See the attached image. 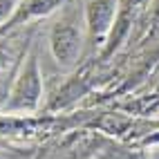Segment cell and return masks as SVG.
Masks as SVG:
<instances>
[{
    "instance_id": "ba28073f",
    "label": "cell",
    "mask_w": 159,
    "mask_h": 159,
    "mask_svg": "<svg viewBox=\"0 0 159 159\" xmlns=\"http://www.w3.org/2000/svg\"><path fill=\"white\" fill-rule=\"evenodd\" d=\"M2 65H5V56H0V70H2Z\"/></svg>"
},
{
    "instance_id": "6da1fadb",
    "label": "cell",
    "mask_w": 159,
    "mask_h": 159,
    "mask_svg": "<svg viewBox=\"0 0 159 159\" xmlns=\"http://www.w3.org/2000/svg\"><path fill=\"white\" fill-rule=\"evenodd\" d=\"M38 99H40V76H38L36 61L31 58L14 88L11 108H34L38 103Z\"/></svg>"
},
{
    "instance_id": "3957f363",
    "label": "cell",
    "mask_w": 159,
    "mask_h": 159,
    "mask_svg": "<svg viewBox=\"0 0 159 159\" xmlns=\"http://www.w3.org/2000/svg\"><path fill=\"white\" fill-rule=\"evenodd\" d=\"M114 18V0H92L88 5V23L92 36L101 38Z\"/></svg>"
},
{
    "instance_id": "277c9868",
    "label": "cell",
    "mask_w": 159,
    "mask_h": 159,
    "mask_svg": "<svg viewBox=\"0 0 159 159\" xmlns=\"http://www.w3.org/2000/svg\"><path fill=\"white\" fill-rule=\"evenodd\" d=\"M47 125H49V121L0 116V134H36V132H43Z\"/></svg>"
},
{
    "instance_id": "5b68a950",
    "label": "cell",
    "mask_w": 159,
    "mask_h": 159,
    "mask_svg": "<svg viewBox=\"0 0 159 159\" xmlns=\"http://www.w3.org/2000/svg\"><path fill=\"white\" fill-rule=\"evenodd\" d=\"M143 2H146V0H121V14H119V20H116V29L112 34V45H116L123 38V34H125V29H128L132 16L141 9Z\"/></svg>"
},
{
    "instance_id": "7a4b0ae2",
    "label": "cell",
    "mask_w": 159,
    "mask_h": 159,
    "mask_svg": "<svg viewBox=\"0 0 159 159\" xmlns=\"http://www.w3.org/2000/svg\"><path fill=\"white\" fill-rule=\"evenodd\" d=\"M81 49V36L79 31L70 25H56L52 31V52L61 63H72L76 61Z\"/></svg>"
},
{
    "instance_id": "52a82bcc",
    "label": "cell",
    "mask_w": 159,
    "mask_h": 159,
    "mask_svg": "<svg viewBox=\"0 0 159 159\" xmlns=\"http://www.w3.org/2000/svg\"><path fill=\"white\" fill-rule=\"evenodd\" d=\"M16 2H18V0H0V20H5L9 14L14 11Z\"/></svg>"
},
{
    "instance_id": "8992f818",
    "label": "cell",
    "mask_w": 159,
    "mask_h": 159,
    "mask_svg": "<svg viewBox=\"0 0 159 159\" xmlns=\"http://www.w3.org/2000/svg\"><path fill=\"white\" fill-rule=\"evenodd\" d=\"M101 128L105 130V132H112V134H119L125 125H128V119H121V116H116V114H108L105 119L99 123Z\"/></svg>"
}]
</instances>
